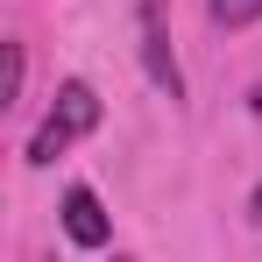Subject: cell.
<instances>
[{
	"label": "cell",
	"mask_w": 262,
	"mask_h": 262,
	"mask_svg": "<svg viewBox=\"0 0 262 262\" xmlns=\"http://www.w3.org/2000/svg\"><path fill=\"white\" fill-rule=\"evenodd\" d=\"M21 78H29V57H21V43H7V99H0V106L21 99Z\"/></svg>",
	"instance_id": "5b68a950"
},
{
	"label": "cell",
	"mask_w": 262,
	"mask_h": 262,
	"mask_svg": "<svg viewBox=\"0 0 262 262\" xmlns=\"http://www.w3.org/2000/svg\"><path fill=\"white\" fill-rule=\"evenodd\" d=\"M64 234H71L78 248H106V234H114V220H106V206L92 199L85 184H71V191H64Z\"/></svg>",
	"instance_id": "3957f363"
},
{
	"label": "cell",
	"mask_w": 262,
	"mask_h": 262,
	"mask_svg": "<svg viewBox=\"0 0 262 262\" xmlns=\"http://www.w3.org/2000/svg\"><path fill=\"white\" fill-rule=\"evenodd\" d=\"M248 220H255V227H262V191H255V199H248Z\"/></svg>",
	"instance_id": "8992f818"
},
{
	"label": "cell",
	"mask_w": 262,
	"mask_h": 262,
	"mask_svg": "<svg viewBox=\"0 0 262 262\" xmlns=\"http://www.w3.org/2000/svg\"><path fill=\"white\" fill-rule=\"evenodd\" d=\"M99 128V92L85 85V78H71V85H57V106L43 114V128L29 135V163L43 170V163H57L78 135H92Z\"/></svg>",
	"instance_id": "6da1fadb"
},
{
	"label": "cell",
	"mask_w": 262,
	"mask_h": 262,
	"mask_svg": "<svg viewBox=\"0 0 262 262\" xmlns=\"http://www.w3.org/2000/svg\"><path fill=\"white\" fill-rule=\"evenodd\" d=\"M142 64H149L156 92L184 99V71H177V57H170V29H163V0H142Z\"/></svg>",
	"instance_id": "7a4b0ae2"
},
{
	"label": "cell",
	"mask_w": 262,
	"mask_h": 262,
	"mask_svg": "<svg viewBox=\"0 0 262 262\" xmlns=\"http://www.w3.org/2000/svg\"><path fill=\"white\" fill-rule=\"evenodd\" d=\"M213 21H227V29H248V21H262V0H213Z\"/></svg>",
	"instance_id": "277c9868"
}]
</instances>
